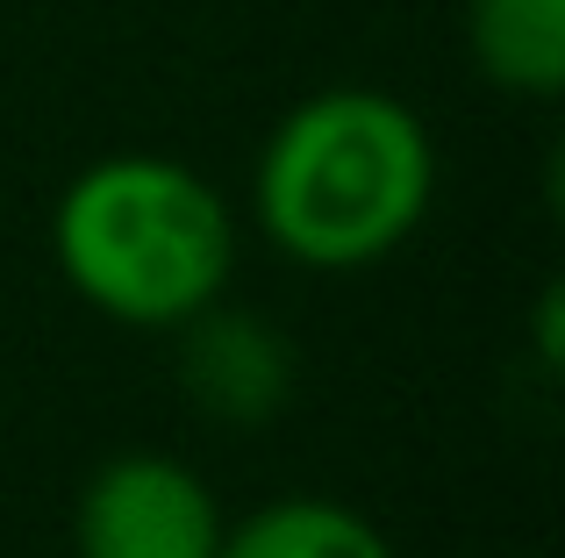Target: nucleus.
<instances>
[{"label": "nucleus", "instance_id": "obj_5", "mask_svg": "<svg viewBox=\"0 0 565 558\" xmlns=\"http://www.w3.org/2000/svg\"><path fill=\"white\" fill-rule=\"evenodd\" d=\"M215 558H401L365 508L337 494H279L222 530Z\"/></svg>", "mask_w": 565, "mask_h": 558}, {"label": "nucleus", "instance_id": "obj_3", "mask_svg": "<svg viewBox=\"0 0 565 558\" xmlns=\"http://www.w3.org/2000/svg\"><path fill=\"white\" fill-rule=\"evenodd\" d=\"M222 530V494L180 451H115L72 502L79 558H215Z\"/></svg>", "mask_w": 565, "mask_h": 558}, {"label": "nucleus", "instance_id": "obj_6", "mask_svg": "<svg viewBox=\"0 0 565 558\" xmlns=\"http://www.w3.org/2000/svg\"><path fill=\"white\" fill-rule=\"evenodd\" d=\"M466 51L487 86L552 100L565 86V0H466Z\"/></svg>", "mask_w": 565, "mask_h": 558}, {"label": "nucleus", "instance_id": "obj_2", "mask_svg": "<svg viewBox=\"0 0 565 558\" xmlns=\"http://www.w3.org/2000/svg\"><path fill=\"white\" fill-rule=\"evenodd\" d=\"M51 266L122 330H180L236 279V208L166 151H108L51 201Z\"/></svg>", "mask_w": 565, "mask_h": 558}, {"label": "nucleus", "instance_id": "obj_4", "mask_svg": "<svg viewBox=\"0 0 565 558\" xmlns=\"http://www.w3.org/2000/svg\"><path fill=\"white\" fill-rule=\"evenodd\" d=\"M172 336H180V394L222 430H265L294 401L301 351L265 308H236L222 293Z\"/></svg>", "mask_w": 565, "mask_h": 558}, {"label": "nucleus", "instance_id": "obj_1", "mask_svg": "<svg viewBox=\"0 0 565 558\" xmlns=\"http://www.w3.org/2000/svg\"><path fill=\"white\" fill-rule=\"evenodd\" d=\"M437 201V137L386 86H322L258 143L250 215L301 272H365L423 229Z\"/></svg>", "mask_w": 565, "mask_h": 558}]
</instances>
